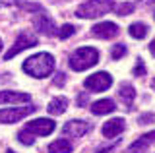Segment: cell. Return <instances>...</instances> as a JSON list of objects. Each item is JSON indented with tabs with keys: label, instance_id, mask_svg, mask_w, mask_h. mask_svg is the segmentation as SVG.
Masks as SVG:
<instances>
[{
	"label": "cell",
	"instance_id": "obj_9",
	"mask_svg": "<svg viewBox=\"0 0 155 153\" xmlns=\"http://www.w3.org/2000/svg\"><path fill=\"white\" fill-rule=\"evenodd\" d=\"M33 25H35V29L39 33H43V35H56L54 21H52L43 10H41V14H37V16L33 18Z\"/></svg>",
	"mask_w": 155,
	"mask_h": 153
},
{
	"label": "cell",
	"instance_id": "obj_20",
	"mask_svg": "<svg viewBox=\"0 0 155 153\" xmlns=\"http://www.w3.org/2000/svg\"><path fill=\"white\" fill-rule=\"evenodd\" d=\"M134 12V4L132 2H122L118 8H116V14L118 16H128V14Z\"/></svg>",
	"mask_w": 155,
	"mask_h": 153
},
{
	"label": "cell",
	"instance_id": "obj_19",
	"mask_svg": "<svg viewBox=\"0 0 155 153\" xmlns=\"http://www.w3.org/2000/svg\"><path fill=\"white\" fill-rule=\"evenodd\" d=\"M74 33H76V27L72 25V23H64L60 29H56V35L60 37V39H68V37H72Z\"/></svg>",
	"mask_w": 155,
	"mask_h": 153
},
{
	"label": "cell",
	"instance_id": "obj_28",
	"mask_svg": "<svg viewBox=\"0 0 155 153\" xmlns=\"http://www.w3.org/2000/svg\"><path fill=\"white\" fill-rule=\"evenodd\" d=\"M151 87H153V91H155V78L151 80Z\"/></svg>",
	"mask_w": 155,
	"mask_h": 153
},
{
	"label": "cell",
	"instance_id": "obj_30",
	"mask_svg": "<svg viewBox=\"0 0 155 153\" xmlns=\"http://www.w3.org/2000/svg\"><path fill=\"white\" fill-rule=\"evenodd\" d=\"M0 50H2V39H0Z\"/></svg>",
	"mask_w": 155,
	"mask_h": 153
},
{
	"label": "cell",
	"instance_id": "obj_16",
	"mask_svg": "<svg viewBox=\"0 0 155 153\" xmlns=\"http://www.w3.org/2000/svg\"><path fill=\"white\" fill-rule=\"evenodd\" d=\"M66 109H68V99L66 97H54V99H51L47 111H48V114H52V116H58V114H62Z\"/></svg>",
	"mask_w": 155,
	"mask_h": 153
},
{
	"label": "cell",
	"instance_id": "obj_26",
	"mask_svg": "<svg viewBox=\"0 0 155 153\" xmlns=\"http://www.w3.org/2000/svg\"><path fill=\"white\" fill-rule=\"evenodd\" d=\"M85 103H87V95L84 93V95H80V97H78V105L81 107V105H85Z\"/></svg>",
	"mask_w": 155,
	"mask_h": 153
},
{
	"label": "cell",
	"instance_id": "obj_4",
	"mask_svg": "<svg viewBox=\"0 0 155 153\" xmlns=\"http://www.w3.org/2000/svg\"><path fill=\"white\" fill-rule=\"evenodd\" d=\"M37 107L33 105H25V107H10L0 111V124H14L18 120H21L23 116H29L31 112H35Z\"/></svg>",
	"mask_w": 155,
	"mask_h": 153
},
{
	"label": "cell",
	"instance_id": "obj_27",
	"mask_svg": "<svg viewBox=\"0 0 155 153\" xmlns=\"http://www.w3.org/2000/svg\"><path fill=\"white\" fill-rule=\"evenodd\" d=\"M149 52H151V54L155 56V39H153L151 43H149Z\"/></svg>",
	"mask_w": 155,
	"mask_h": 153
},
{
	"label": "cell",
	"instance_id": "obj_10",
	"mask_svg": "<svg viewBox=\"0 0 155 153\" xmlns=\"http://www.w3.org/2000/svg\"><path fill=\"white\" fill-rule=\"evenodd\" d=\"M151 145H155V130L149 132V134H143L140 140H136L132 145L128 147L126 153H145Z\"/></svg>",
	"mask_w": 155,
	"mask_h": 153
},
{
	"label": "cell",
	"instance_id": "obj_29",
	"mask_svg": "<svg viewBox=\"0 0 155 153\" xmlns=\"http://www.w3.org/2000/svg\"><path fill=\"white\" fill-rule=\"evenodd\" d=\"M6 153H16V151H14V149H8V151H6Z\"/></svg>",
	"mask_w": 155,
	"mask_h": 153
},
{
	"label": "cell",
	"instance_id": "obj_23",
	"mask_svg": "<svg viewBox=\"0 0 155 153\" xmlns=\"http://www.w3.org/2000/svg\"><path fill=\"white\" fill-rule=\"evenodd\" d=\"M134 76H145V64L142 58L136 60V68H134Z\"/></svg>",
	"mask_w": 155,
	"mask_h": 153
},
{
	"label": "cell",
	"instance_id": "obj_21",
	"mask_svg": "<svg viewBox=\"0 0 155 153\" xmlns=\"http://www.w3.org/2000/svg\"><path fill=\"white\" fill-rule=\"evenodd\" d=\"M124 54H126V47L124 45H114L113 49H110V56H113V60L122 58Z\"/></svg>",
	"mask_w": 155,
	"mask_h": 153
},
{
	"label": "cell",
	"instance_id": "obj_5",
	"mask_svg": "<svg viewBox=\"0 0 155 153\" xmlns=\"http://www.w3.org/2000/svg\"><path fill=\"white\" fill-rule=\"evenodd\" d=\"M37 45V37L33 35V33H29V31H23V33H19L18 35V39L16 43L12 45V49H10L6 54H4V60H12L16 54H19L21 50H25V49H31V47H35Z\"/></svg>",
	"mask_w": 155,
	"mask_h": 153
},
{
	"label": "cell",
	"instance_id": "obj_13",
	"mask_svg": "<svg viewBox=\"0 0 155 153\" xmlns=\"http://www.w3.org/2000/svg\"><path fill=\"white\" fill-rule=\"evenodd\" d=\"M31 95L21 91H0V103H29Z\"/></svg>",
	"mask_w": 155,
	"mask_h": 153
},
{
	"label": "cell",
	"instance_id": "obj_8",
	"mask_svg": "<svg viewBox=\"0 0 155 153\" xmlns=\"http://www.w3.org/2000/svg\"><path fill=\"white\" fill-rule=\"evenodd\" d=\"M89 128L91 126L87 120H70L64 124L62 132H64V136H70V138H81L89 132Z\"/></svg>",
	"mask_w": 155,
	"mask_h": 153
},
{
	"label": "cell",
	"instance_id": "obj_12",
	"mask_svg": "<svg viewBox=\"0 0 155 153\" xmlns=\"http://www.w3.org/2000/svg\"><path fill=\"white\" fill-rule=\"evenodd\" d=\"M126 128L124 118H110L103 124V136L105 138H116L118 134H122Z\"/></svg>",
	"mask_w": 155,
	"mask_h": 153
},
{
	"label": "cell",
	"instance_id": "obj_11",
	"mask_svg": "<svg viewBox=\"0 0 155 153\" xmlns=\"http://www.w3.org/2000/svg\"><path fill=\"white\" fill-rule=\"evenodd\" d=\"M91 33L95 37H99V39H113L114 35H118V25L113 21H101L93 27Z\"/></svg>",
	"mask_w": 155,
	"mask_h": 153
},
{
	"label": "cell",
	"instance_id": "obj_14",
	"mask_svg": "<svg viewBox=\"0 0 155 153\" xmlns=\"http://www.w3.org/2000/svg\"><path fill=\"white\" fill-rule=\"evenodd\" d=\"M116 109V105L113 99H101V101H95L93 105H91V112L97 114V116H101V114H109L113 112Z\"/></svg>",
	"mask_w": 155,
	"mask_h": 153
},
{
	"label": "cell",
	"instance_id": "obj_22",
	"mask_svg": "<svg viewBox=\"0 0 155 153\" xmlns=\"http://www.w3.org/2000/svg\"><path fill=\"white\" fill-rule=\"evenodd\" d=\"M18 140L21 142V143H25V145H31L33 142H35V136H31L29 132H25V130H21L18 134Z\"/></svg>",
	"mask_w": 155,
	"mask_h": 153
},
{
	"label": "cell",
	"instance_id": "obj_7",
	"mask_svg": "<svg viewBox=\"0 0 155 153\" xmlns=\"http://www.w3.org/2000/svg\"><path fill=\"white\" fill-rule=\"evenodd\" d=\"M54 128H56L54 120H51V118H37V120L27 122L23 130L29 132L31 136H48V134L54 132Z\"/></svg>",
	"mask_w": 155,
	"mask_h": 153
},
{
	"label": "cell",
	"instance_id": "obj_24",
	"mask_svg": "<svg viewBox=\"0 0 155 153\" xmlns=\"http://www.w3.org/2000/svg\"><path fill=\"white\" fill-rule=\"evenodd\" d=\"M153 118H155L153 114H142V116H140V122H142V124H149Z\"/></svg>",
	"mask_w": 155,
	"mask_h": 153
},
{
	"label": "cell",
	"instance_id": "obj_18",
	"mask_svg": "<svg viewBox=\"0 0 155 153\" xmlns=\"http://www.w3.org/2000/svg\"><path fill=\"white\" fill-rule=\"evenodd\" d=\"M128 33L134 37V39H143L145 35H147V25L145 23H132V25L128 27Z\"/></svg>",
	"mask_w": 155,
	"mask_h": 153
},
{
	"label": "cell",
	"instance_id": "obj_2",
	"mask_svg": "<svg viewBox=\"0 0 155 153\" xmlns=\"http://www.w3.org/2000/svg\"><path fill=\"white\" fill-rule=\"evenodd\" d=\"M99 62V50L93 47H80L70 54V68L76 72L87 70Z\"/></svg>",
	"mask_w": 155,
	"mask_h": 153
},
{
	"label": "cell",
	"instance_id": "obj_17",
	"mask_svg": "<svg viewBox=\"0 0 155 153\" xmlns=\"http://www.w3.org/2000/svg\"><path fill=\"white\" fill-rule=\"evenodd\" d=\"M72 143L64 140V138H60V140H54L48 145V153H72Z\"/></svg>",
	"mask_w": 155,
	"mask_h": 153
},
{
	"label": "cell",
	"instance_id": "obj_25",
	"mask_svg": "<svg viewBox=\"0 0 155 153\" xmlns=\"http://www.w3.org/2000/svg\"><path fill=\"white\" fill-rule=\"evenodd\" d=\"M54 83H56V85H62V83H64V74H62V72H60V74H56Z\"/></svg>",
	"mask_w": 155,
	"mask_h": 153
},
{
	"label": "cell",
	"instance_id": "obj_15",
	"mask_svg": "<svg viewBox=\"0 0 155 153\" xmlns=\"http://www.w3.org/2000/svg\"><path fill=\"white\" fill-rule=\"evenodd\" d=\"M118 97H120V101L126 105V109H130V107H132V103H134V99H136L134 85L124 82L122 85H120V89H118Z\"/></svg>",
	"mask_w": 155,
	"mask_h": 153
},
{
	"label": "cell",
	"instance_id": "obj_3",
	"mask_svg": "<svg viewBox=\"0 0 155 153\" xmlns=\"http://www.w3.org/2000/svg\"><path fill=\"white\" fill-rule=\"evenodd\" d=\"M114 6V0H87L81 6H78L76 16L84 18V20H95L105 14H109Z\"/></svg>",
	"mask_w": 155,
	"mask_h": 153
},
{
	"label": "cell",
	"instance_id": "obj_6",
	"mask_svg": "<svg viewBox=\"0 0 155 153\" xmlns=\"http://www.w3.org/2000/svg\"><path fill=\"white\" fill-rule=\"evenodd\" d=\"M110 85H113V76L107 74V72L91 74L84 82V87L89 89V91H105V89H109Z\"/></svg>",
	"mask_w": 155,
	"mask_h": 153
},
{
	"label": "cell",
	"instance_id": "obj_1",
	"mask_svg": "<svg viewBox=\"0 0 155 153\" xmlns=\"http://www.w3.org/2000/svg\"><path fill=\"white\" fill-rule=\"evenodd\" d=\"M52 70H54V56L48 54V52H37V54L25 58V62H23V72L37 80L51 76Z\"/></svg>",
	"mask_w": 155,
	"mask_h": 153
}]
</instances>
